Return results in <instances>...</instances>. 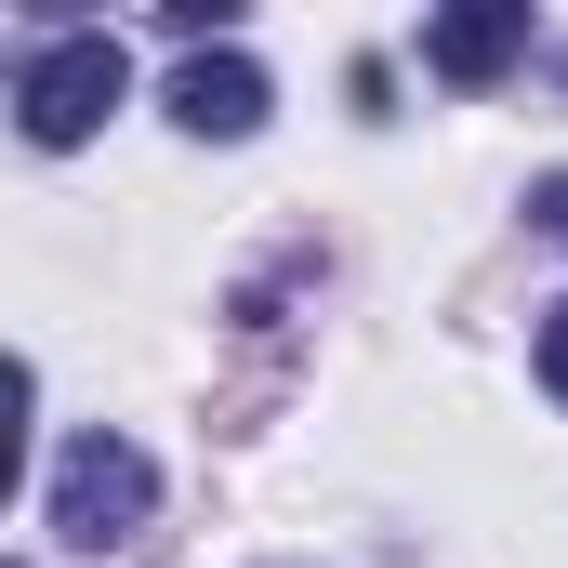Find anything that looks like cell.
Wrapping results in <instances>:
<instances>
[{"label": "cell", "instance_id": "5", "mask_svg": "<svg viewBox=\"0 0 568 568\" xmlns=\"http://www.w3.org/2000/svg\"><path fill=\"white\" fill-rule=\"evenodd\" d=\"M542 397H556V410H568V304H556V317H542Z\"/></svg>", "mask_w": 568, "mask_h": 568}, {"label": "cell", "instance_id": "2", "mask_svg": "<svg viewBox=\"0 0 568 568\" xmlns=\"http://www.w3.org/2000/svg\"><path fill=\"white\" fill-rule=\"evenodd\" d=\"M120 40L106 27H80V40H40L27 67H13V120H27V145H80L106 106H120Z\"/></svg>", "mask_w": 568, "mask_h": 568}, {"label": "cell", "instance_id": "4", "mask_svg": "<svg viewBox=\"0 0 568 568\" xmlns=\"http://www.w3.org/2000/svg\"><path fill=\"white\" fill-rule=\"evenodd\" d=\"M516 53H529V0H463V13H436V27H424V67H436V80H463V93L503 80Z\"/></svg>", "mask_w": 568, "mask_h": 568}, {"label": "cell", "instance_id": "6", "mask_svg": "<svg viewBox=\"0 0 568 568\" xmlns=\"http://www.w3.org/2000/svg\"><path fill=\"white\" fill-rule=\"evenodd\" d=\"M529 212H542V239H568V172L542 185V199H529Z\"/></svg>", "mask_w": 568, "mask_h": 568}, {"label": "cell", "instance_id": "1", "mask_svg": "<svg viewBox=\"0 0 568 568\" xmlns=\"http://www.w3.org/2000/svg\"><path fill=\"white\" fill-rule=\"evenodd\" d=\"M145 516H159V463H145L133 436H67V463L40 489V529L67 556H106V542H133Z\"/></svg>", "mask_w": 568, "mask_h": 568}, {"label": "cell", "instance_id": "3", "mask_svg": "<svg viewBox=\"0 0 568 568\" xmlns=\"http://www.w3.org/2000/svg\"><path fill=\"white\" fill-rule=\"evenodd\" d=\"M265 106H278V93H265V67H252V53H185V67H172V120H185L199 145L265 133Z\"/></svg>", "mask_w": 568, "mask_h": 568}]
</instances>
